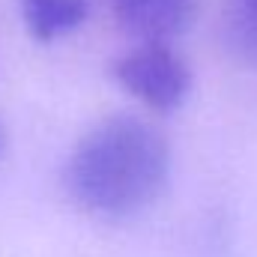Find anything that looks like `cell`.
Masks as SVG:
<instances>
[{"label":"cell","mask_w":257,"mask_h":257,"mask_svg":"<svg viewBox=\"0 0 257 257\" xmlns=\"http://www.w3.org/2000/svg\"><path fill=\"white\" fill-rule=\"evenodd\" d=\"M171 144L135 114H111L75 144L63 171L66 194L90 215L126 218L168 189Z\"/></svg>","instance_id":"6da1fadb"},{"label":"cell","mask_w":257,"mask_h":257,"mask_svg":"<svg viewBox=\"0 0 257 257\" xmlns=\"http://www.w3.org/2000/svg\"><path fill=\"white\" fill-rule=\"evenodd\" d=\"M117 84L156 114L177 111L192 90L189 63L165 42H141L114 63Z\"/></svg>","instance_id":"7a4b0ae2"},{"label":"cell","mask_w":257,"mask_h":257,"mask_svg":"<svg viewBox=\"0 0 257 257\" xmlns=\"http://www.w3.org/2000/svg\"><path fill=\"white\" fill-rule=\"evenodd\" d=\"M120 27L138 42H165L183 36L197 18L200 0H111Z\"/></svg>","instance_id":"3957f363"},{"label":"cell","mask_w":257,"mask_h":257,"mask_svg":"<svg viewBox=\"0 0 257 257\" xmlns=\"http://www.w3.org/2000/svg\"><path fill=\"white\" fill-rule=\"evenodd\" d=\"M24 27L36 42H54L87 18V0H21Z\"/></svg>","instance_id":"277c9868"},{"label":"cell","mask_w":257,"mask_h":257,"mask_svg":"<svg viewBox=\"0 0 257 257\" xmlns=\"http://www.w3.org/2000/svg\"><path fill=\"white\" fill-rule=\"evenodd\" d=\"M236 3V21L242 30V39L257 54V0H233Z\"/></svg>","instance_id":"5b68a950"},{"label":"cell","mask_w":257,"mask_h":257,"mask_svg":"<svg viewBox=\"0 0 257 257\" xmlns=\"http://www.w3.org/2000/svg\"><path fill=\"white\" fill-rule=\"evenodd\" d=\"M6 147H9V135H6V126L0 123V159H3V153H6Z\"/></svg>","instance_id":"8992f818"}]
</instances>
